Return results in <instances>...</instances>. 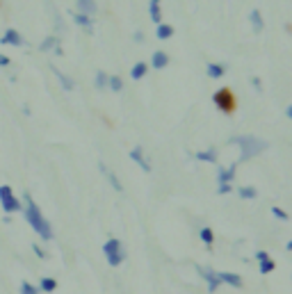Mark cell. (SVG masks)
I'll return each mask as SVG.
<instances>
[{
    "label": "cell",
    "instance_id": "obj_6",
    "mask_svg": "<svg viewBox=\"0 0 292 294\" xmlns=\"http://www.w3.org/2000/svg\"><path fill=\"white\" fill-rule=\"evenodd\" d=\"M256 260L260 262V274H272L274 269H276V265H274V260L269 258L267 251H258V253H256Z\"/></svg>",
    "mask_w": 292,
    "mask_h": 294
},
{
    "label": "cell",
    "instance_id": "obj_14",
    "mask_svg": "<svg viewBox=\"0 0 292 294\" xmlns=\"http://www.w3.org/2000/svg\"><path fill=\"white\" fill-rule=\"evenodd\" d=\"M73 23H75V25H80L85 32H94L92 16H85V14H73Z\"/></svg>",
    "mask_w": 292,
    "mask_h": 294
},
{
    "label": "cell",
    "instance_id": "obj_3",
    "mask_svg": "<svg viewBox=\"0 0 292 294\" xmlns=\"http://www.w3.org/2000/svg\"><path fill=\"white\" fill-rule=\"evenodd\" d=\"M103 251H105V258H107V262H110V267H119L121 262L126 260L123 244H121L119 240H114V237H110V240H107L105 246H103Z\"/></svg>",
    "mask_w": 292,
    "mask_h": 294
},
{
    "label": "cell",
    "instance_id": "obj_19",
    "mask_svg": "<svg viewBox=\"0 0 292 294\" xmlns=\"http://www.w3.org/2000/svg\"><path fill=\"white\" fill-rule=\"evenodd\" d=\"M146 71H148L146 62H137V64L133 66V71H130V78H133V80H142L146 75Z\"/></svg>",
    "mask_w": 292,
    "mask_h": 294
},
{
    "label": "cell",
    "instance_id": "obj_17",
    "mask_svg": "<svg viewBox=\"0 0 292 294\" xmlns=\"http://www.w3.org/2000/svg\"><path fill=\"white\" fill-rule=\"evenodd\" d=\"M249 21H251V25L256 32H263V30H265V21H263V14H260L258 9H253V12L249 14Z\"/></svg>",
    "mask_w": 292,
    "mask_h": 294
},
{
    "label": "cell",
    "instance_id": "obj_9",
    "mask_svg": "<svg viewBox=\"0 0 292 294\" xmlns=\"http://www.w3.org/2000/svg\"><path fill=\"white\" fill-rule=\"evenodd\" d=\"M0 44H2V46H14V48H19V46H23V37H21V34L16 32V30H7V32L2 34Z\"/></svg>",
    "mask_w": 292,
    "mask_h": 294
},
{
    "label": "cell",
    "instance_id": "obj_26",
    "mask_svg": "<svg viewBox=\"0 0 292 294\" xmlns=\"http://www.w3.org/2000/svg\"><path fill=\"white\" fill-rule=\"evenodd\" d=\"M55 288H57V281H55V278H41L39 290H44V292H55Z\"/></svg>",
    "mask_w": 292,
    "mask_h": 294
},
{
    "label": "cell",
    "instance_id": "obj_13",
    "mask_svg": "<svg viewBox=\"0 0 292 294\" xmlns=\"http://www.w3.org/2000/svg\"><path fill=\"white\" fill-rule=\"evenodd\" d=\"M233 178H235V164H231V167H219V169H217V180H219V183H228V185H231Z\"/></svg>",
    "mask_w": 292,
    "mask_h": 294
},
{
    "label": "cell",
    "instance_id": "obj_18",
    "mask_svg": "<svg viewBox=\"0 0 292 294\" xmlns=\"http://www.w3.org/2000/svg\"><path fill=\"white\" fill-rule=\"evenodd\" d=\"M160 2H162V0H151V2H148V14H151V19L155 21V23H160V21H162V12H160Z\"/></svg>",
    "mask_w": 292,
    "mask_h": 294
},
{
    "label": "cell",
    "instance_id": "obj_29",
    "mask_svg": "<svg viewBox=\"0 0 292 294\" xmlns=\"http://www.w3.org/2000/svg\"><path fill=\"white\" fill-rule=\"evenodd\" d=\"M272 215H274V217H279L281 221H288V215H286V210H281V208H272Z\"/></svg>",
    "mask_w": 292,
    "mask_h": 294
},
{
    "label": "cell",
    "instance_id": "obj_1",
    "mask_svg": "<svg viewBox=\"0 0 292 294\" xmlns=\"http://www.w3.org/2000/svg\"><path fill=\"white\" fill-rule=\"evenodd\" d=\"M25 219L27 223L34 228V233L41 237V240H53V226H50V221H48L46 217L41 215L39 205L32 201V196L25 194Z\"/></svg>",
    "mask_w": 292,
    "mask_h": 294
},
{
    "label": "cell",
    "instance_id": "obj_4",
    "mask_svg": "<svg viewBox=\"0 0 292 294\" xmlns=\"http://www.w3.org/2000/svg\"><path fill=\"white\" fill-rule=\"evenodd\" d=\"M0 205H2V210H5L7 215H12V212H21V210H23L19 196H14V192H12L9 185H0Z\"/></svg>",
    "mask_w": 292,
    "mask_h": 294
},
{
    "label": "cell",
    "instance_id": "obj_5",
    "mask_svg": "<svg viewBox=\"0 0 292 294\" xmlns=\"http://www.w3.org/2000/svg\"><path fill=\"white\" fill-rule=\"evenodd\" d=\"M199 269V274L203 276V278H206L208 281V292L213 294V292H217V288L219 285H221V283H219V276H217V271H213V269L210 267H196Z\"/></svg>",
    "mask_w": 292,
    "mask_h": 294
},
{
    "label": "cell",
    "instance_id": "obj_25",
    "mask_svg": "<svg viewBox=\"0 0 292 294\" xmlns=\"http://www.w3.org/2000/svg\"><path fill=\"white\" fill-rule=\"evenodd\" d=\"M199 237H201V242L208 244V246L215 242V233H213L210 228H201V230H199Z\"/></svg>",
    "mask_w": 292,
    "mask_h": 294
},
{
    "label": "cell",
    "instance_id": "obj_2",
    "mask_svg": "<svg viewBox=\"0 0 292 294\" xmlns=\"http://www.w3.org/2000/svg\"><path fill=\"white\" fill-rule=\"evenodd\" d=\"M235 146H240L242 148V153H240V160H249V157L253 155H260L263 150L269 148V144H267L265 139H256V137H246V135H240V137H233L231 139Z\"/></svg>",
    "mask_w": 292,
    "mask_h": 294
},
{
    "label": "cell",
    "instance_id": "obj_32",
    "mask_svg": "<svg viewBox=\"0 0 292 294\" xmlns=\"http://www.w3.org/2000/svg\"><path fill=\"white\" fill-rule=\"evenodd\" d=\"M9 64V57L7 55H0V66H7Z\"/></svg>",
    "mask_w": 292,
    "mask_h": 294
},
{
    "label": "cell",
    "instance_id": "obj_21",
    "mask_svg": "<svg viewBox=\"0 0 292 294\" xmlns=\"http://www.w3.org/2000/svg\"><path fill=\"white\" fill-rule=\"evenodd\" d=\"M155 34H158V39H169V37L173 34V27L169 25V23H160L158 32H155Z\"/></svg>",
    "mask_w": 292,
    "mask_h": 294
},
{
    "label": "cell",
    "instance_id": "obj_11",
    "mask_svg": "<svg viewBox=\"0 0 292 294\" xmlns=\"http://www.w3.org/2000/svg\"><path fill=\"white\" fill-rule=\"evenodd\" d=\"M167 64H169V55H167L165 50H155L151 57V66L153 69H158V71H162V69H167Z\"/></svg>",
    "mask_w": 292,
    "mask_h": 294
},
{
    "label": "cell",
    "instance_id": "obj_23",
    "mask_svg": "<svg viewBox=\"0 0 292 294\" xmlns=\"http://www.w3.org/2000/svg\"><path fill=\"white\" fill-rule=\"evenodd\" d=\"M107 87L112 89V92H121L123 89V80L119 75H107Z\"/></svg>",
    "mask_w": 292,
    "mask_h": 294
},
{
    "label": "cell",
    "instance_id": "obj_24",
    "mask_svg": "<svg viewBox=\"0 0 292 294\" xmlns=\"http://www.w3.org/2000/svg\"><path fill=\"white\" fill-rule=\"evenodd\" d=\"M224 73H226V69L221 64H210V66H208V75H210V78H215V80H219Z\"/></svg>",
    "mask_w": 292,
    "mask_h": 294
},
{
    "label": "cell",
    "instance_id": "obj_15",
    "mask_svg": "<svg viewBox=\"0 0 292 294\" xmlns=\"http://www.w3.org/2000/svg\"><path fill=\"white\" fill-rule=\"evenodd\" d=\"M39 50L41 52H50V50H55L57 55H60V39L57 37H46V39L41 41V46H39Z\"/></svg>",
    "mask_w": 292,
    "mask_h": 294
},
{
    "label": "cell",
    "instance_id": "obj_12",
    "mask_svg": "<svg viewBox=\"0 0 292 294\" xmlns=\"http://www.w3.org/2000/svg\"><path fill=\"white\" fill-rule=\"evenodd\" d=\"M96 12H98V5H96V0H78V14L94 16Z\"/></svg>",
    "mask_w": 292,
    "mask_h": 294
},
{
    "label": "cell",
    "instance_id": "obj_10",
    "mask_svg": "<svg viewBox=\"0 0 292 294\" xmlns=\"http://www.w3.org/2000/svg\"><path fill=\"white\" fill-rule=\"evenodd\" d=\"M219 283H226L231 288H242V278L238 274H231V271H217Z\"/></svg>",
    "mask_w": 292,
    "mask_h": 294
},
{
    "label": "cell",
    "instance_id": "obj_7",
    "mask_svg": "<svg viewBox=\"0 0 292 294\" xmlns=\"http://www.w3.org/2000/svg\"><path fill=\"white\" fill-rule=\"evenodd\" d=\"M50 71H53L55 78L60 80V85H62V89H64V92H73V89H75V80H71L67 73H62L55 64H50Z\"/></svg>",
    "mask_w": 292,
    "mask_h": 294
},
{
    "label": "cell",
    "instance_id": "obj_22",
    "mask_svg": "<svg viewBox=\"0 0 292 294\" xmlns=\"http://www.w3.org/2000/svg\"><path fill=\"white\" fill-rule=\"evenodd\" d=\"M238 194L242 196V198H246V201H249V198H256V196H258V190H256V187H251V185H244V187H240V190H238Z\"/></svg>",
    "mask_w": 292,
    "mask_h": 294
},
{
    "label": "cell",
    "instance_id": "obj_16",
    "mask_svg": "<svg viewBox=\"0 0 292 294\" xmlns=\"http://www.w3.org/2000/svg\"><path fill=\"white\" fill-rule=\"evenodd\" d=\"M100 171H103V173H105V178H107V183L112 185L114 190H117V192H123V185L119 183V178L114 176V171H110V169H107V167H105V164H100Z\"/></svg>",
    "mask_w": 292,
    "mask_h": 294
},
{
    "label": "cell",
    "instance_id": "obj_27",
    "mask_svg": "<svg viewBox=\"0 0 292 294\" xmlns=\"http://www.w3.org/2000/svg\"><path fill=\"white\" fill-rule=\"evenodd\" d=\"M96 89H107V73L105 71L96 73Z\"/></svg>",
    "mask_w": 292,
    "mask_h": 294
},
{
    "label": "cell",
    "instance_id": "obj_8",
    "mask_svg": "<svg viewBox=\"0 0 292 294\" xmlns=\"http://www.w3.org/2000/svg\"><path fill=\"white\" fill-rule=\"evenodd\" d=\"M130 160H135V162L140 164V167L146 171V173L151 171V162H148V157L144 155V150H142V146H135V148L130 150Z\"/></svg>",
    "mask_w": 292,
    "mask_h": 294
},
{
    "label": "cell",
    "instance_id": "obj_33",
    "mask_svg": "<svg viewBox=\"0 0 292 294\" xmlns=\"http://www.w3.org/2000/svg\"><path fill=\"white\" fill-rule=\"evenodd\" d=\"M34 253L39 255V258H46V253H44V248H39V246H34Z\"/></svg>",
    "mask_w": 292,
    "mask_h": 294
},
{
    "label": "cell",
    "instance_id": "obj_31",
    "mask_svg": "<svg viewBox=\"0 0 292 294\" xmlns=\"http://www.w3.org/2000/svg\"><path fill=\"white\" fill-rule=\"evenodd\" d=\"M251 85H253V89H258V92L263 89V87H260V85H263V82H260V78H251Z\"/></svg>",
    "mask_w": 292,
    "mask_h": 294
},
{
    "label": "cell",
    "instance_id": "obj_30",
    "mask_svg": "<svg viewBox=\"0 0 292 294\" xmlns=\"http://www.w3.org/2000/svg\"><path fill=\"white\" fill-rule=\"evenodd\" d=\"M217 192H219V194H228V192H233V187L228 183H219L217 185Z\"/></svg>",
    "mask_w": 292,
    "mask_h": 294
},
{
    "label": "cell",
    "instance_id": "obj_28",
    "mask_svg": "<svg viewBox=\"0 0 292 294\" xmlns=\"http://www.w3.org/2000/svg\"><path fill=\"white\" fill-rule=\"evenodd\" d=\"M21 294H39V288H34L32 283L23 281L21 283Z\"/></svg>",
    "mask_w": 292,
    "mask_h": 294
},
{
    "label": "cell",
    "instance_id": "obj_20",
    "mask_svg": "<svg viewBox=\"0 0 292 294\" xmlns=\"http://www.w3.org/2000/svg\"><path fill=\"white\" fill-rule=\"evenodd\" d=\"M196 160H203V162H217V150L215 148L201 150V153H196Z\"/></svg>",
    "mask_w": 292,
    "mask_h": 294
}]
</instances>
